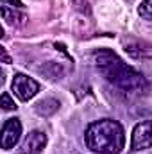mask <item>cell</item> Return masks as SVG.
I'll return each instance as SVG.
<instances>
[{
    "mask_svg": "<svg viewBox=\"0 0 152 154\" xmlns=\"http://www.w3.org/2000/svg\"><path fill=\"white\" fill-rule=\"evenodd\" d=\"M93 65L120 93L132 97V95H141L149 90L147 79L108 48H100L93 54Z\"/></svg>",
    "mask_w": 152,
    "mask_h": 154,
    "instance_id": "1",
    "label": "cell"
},
{
    "mask_svg": "<svg viewBox=\"0 0 152 154\" xmlns=\"http://www.w3.org/2000/svg\"><path fill=\"white\" fill-rule=\"evenodd\" d=\"M84 143L97 154H120L125 147L123 127L113 118L95 120L86 127Z\"/></svg>",
    "mask_w": 152,
    "mask_h": 154,
    "instance_id": "2",
    "label": "cell"
},
{
    "mask_svg": "<svg viewBox=\"0 0 152 154\" xmlns=\"http://www.w3.org/2000/svg\"><path fill=\"white\" fill-rule=\"evenodd\" d=\"M11 90L14 91V95L20 100L27 102V100H31L32 97L38 95L39 84H38V81H34L32 77L25 75V74H14L13 82H11Z\"/></svg>",
    "mask_w": 152,
    "mask_h": 154,
    "instance_id": "3",
    "label": "cell"
},
{
    "mask_svg": "<svg viewBox=\"0 0 152 154\" xmlns=\"http://www.w3.org/2000/svg\"><path fill=\"white\" fill-rule=\"evenodd\" d=\"M131 149L136 152L152 149V118L134 125L132 134H131Z\"/></svg>",
    "mask_w": 152,
    "mask_h": 154,
    "instance_id": "4",
    "label": "cell"
},
{
    "mask_svg": "<svg viewBox=\"0 0 152 154\" xmlns=\"http://www.w3.org/2000/svg\"><path fill=\"white\" fill-rule=\"evenodd\" d=\"M22 138V122L20 118L13 116L7 118L2 125V136H0V145L4 151H11Z\"/></svg>",
    "mask_w": 152,
    "mask_h": 154,
    "instance_id": "5",
    "label": "cell"
},
{
    "mask_svg": "<svg viewBox=\"0 0 152 154\" xmlns=\"http://www.w3.org/2000/svg\"><path fill=\"white\" fill-rule=\"evenodd\" d=\"M45 147H47V134L39 129H34L25 136L20 147V154H41Z\"/></svg>",
    "mask_w": 152,
    "mask_h": 154,
    "instance_id": "6",
    "label": "cell"
},
{
    "mask_svg": "<svg viewBox=\"0 0 152 154\" xmlns=\"http://www.w3.org/2000/svg\"><path fill=\"white\" fill-rule=\"evenodd\" d=\"M2 11V18L7 25L11 27H25L29 22V14L25 9H18V7H9V5H0Z\"/></svg>",
    "mask_w": 152,
    "mask_h": 154,
    "instance_id": "7",
    "label": "cell"
},
{
    "mask_svg": "<svg viewBox=\"0 0 152 154\" xmlns=\"http://www.w3.org/2000/svg\"><path fill=\"white\" fill-rule=\"evenodd\" d=\"M59 109V102L56 99H43L36 104V113L39 116H52Z\"/></svg>",
    "mask_w": 152,
    "mask_h": 154,
    "instance_id": "8",
    "label": "cell"
},
{
    "mask_svg": "<svg viewBox=\"0 0 152 154\" xmlns=\"http://www.w3.org/2000/svg\"><path fill=\"white\" fill-rule=\"evenodd\" d=\"M138 14L145 20H152V0H143L138 5Z\"/></svg>",
    "mask_w": 152,
    "mask_h": 154,
    "instance_id": "9",
    "label": "cell"
},
{
    "mask_svg": "<svg viewBox=\"0 0 152 154\" xmlns=\"http://www.w3.org/2000/svg\"><path fill=\"white\" fill-rule=\"evenodd\" d=\"M0 106H2V109L4 111H13V109H16L18 106H16V102L11 99V95L5 91V93H2V99H0Z\"/></svg>",
    "mask_w": 152,
    "mask_h": 154,
    "instance_id": "10",
    "label": "cell"
},
{
    "mask_svg": "<svg viewBox=\"0 0 152 154\" xmlns=\"http://www.w3.org/2000/svg\"><path fill=\"white\" fill-rule=\"evenodd\" d=\"M4 5H9V7H18V9H25V5L20 2V0H2Z\"/></svg>",
    "mask_w": 152,
    "mask_h": 154,
    "instance_id": "11",
    "label": "cell"
},
{
    "mask_svg": "<svg viewBox=\"0 0 152 154\" xmlns=\"http://www.w3.org/2000/svg\"><path fill=\"white\" fill-rule=\"evenodd\" d=\"M0 52H2V59H4V63H11V59H9V56H7V52H5L4 47L0 48Z\"/></svg>",
    "mask_w": 152,
    "mask_h": 154,
    "instance_id": "12",
    "label": "cell"
},
{
    "mask_svg": "<svg viewBox=\"0 0 152 154\" xmlns=\"http://www.w3.org/2000/svg\"><path fill=\"white\" fill-rule=\"evenodd\" d=\"M75 4L77 5H84V0H75Z\"/></svg>",
    "mask_w": 152,
    "mask_h": 154,
    "instance_id": "13",
    "label": "cell"
}]
</instances>
